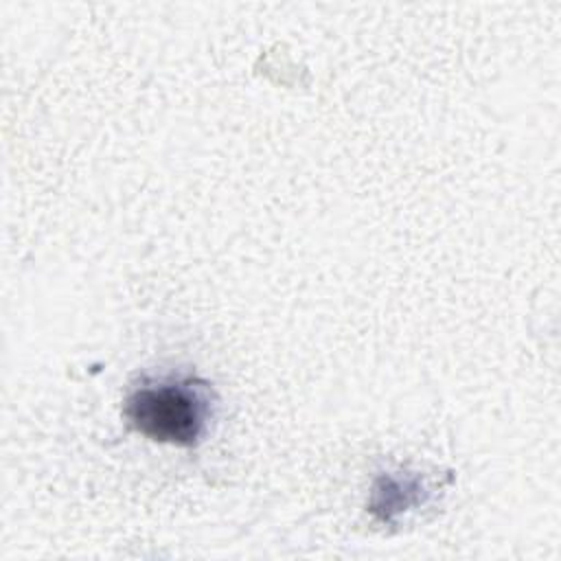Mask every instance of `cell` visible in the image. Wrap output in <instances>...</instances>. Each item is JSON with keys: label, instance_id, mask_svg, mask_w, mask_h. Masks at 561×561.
Segmentation results:
<instances>
[{"label": "cell", "instance_id": "1", "mask_svg": "<svg viewBox=\"0 0 561 561\" xmlns=\"http://www.w3.org/2000/svg\"><path fill=\"white\" fill-rule=\"evenodd\" d=\"M125 414L147 438L188 447L206 432L210 392L191 377L142 383L129 394Z\"/></svg>", "mask_w": 561, "mask_h": 561}]
</instances>
